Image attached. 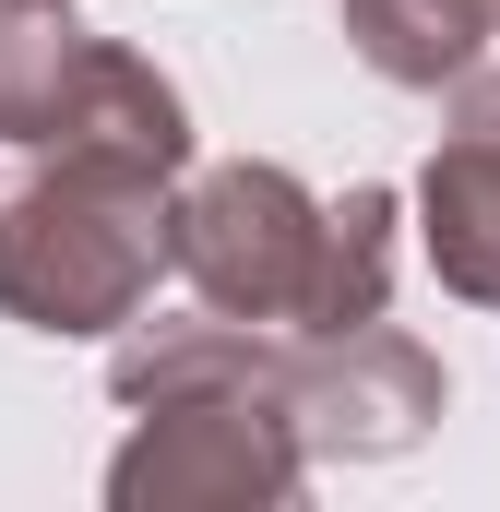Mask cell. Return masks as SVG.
<instances>
[{"label": "cell", "instance_id": "8992f818", "mask_svg": "<svg viewBox=\"0 0 500 512\" xmlns=\"http://www.w3.org/2000/svg\"><path fill=\"white\" fill-rule=\"evenodd\" d=\"M417 215H429L441 286L500 310V72H453V131L417 179Z\"/></svg>", "mask_w": 500, "mask_h": 512}, {"label": "cell", "instance_id": "6da1fadb", "mask_svg": "<svg viewBox=\"0 0 500 512\" xmlns=\"http://www.w3.org/2000/svg\"><path fill=\"white\" fill-rule=\"evenodd\" d=\"M120 405L143 417L108 465L120 512H250V501H298L310 441L286 417V334H250L227 310L203 322H155L108 358Z\"/></svg>", "mask_w": 500, "mask_h": 512}, {"label": "cell", "instance_id": "ba28073f", "mask_svg": "<svg viewBox=\"0 0 500 512\" xmlns=\"http://www.w3.org/2000/svg\"><path fill=\"white\" fill-rule=\"evenodd\" d=\"M489 12H500V0H489Z\"/></svg>", "mask_w": 500, "mask_h": 512}, {"label": "cell", "instance_id": "3957f363", "mask_svg": "<svg viewBox=\"0 0 500 512\" xmlns=\"http://www.w3.org/2000/svg\"><path fill=\"white\" fill-rule=\"evenodd\" d=\"M167 191L120 155L0 143V310L24 334H120L167 262Z\"/></svg>", "mask_w": 500, "mask_h": 512}, {"label": "cell", "instance_id": "7a4b0ae2", "mask_svg": "<svg viewBox=\"0 0 500 512\" xmlns=\"http://www.w3.org/2000/svg\"><path fill=\"white\" fill-rule=\"evenodd\" d=\"M167 262L191 274L203 310L250 334H358L393 298V191L322 203L310 179L239 155L167 191Z\"/></svg>", "mask_w": 500, "mask_h": 512}, {"label": "cell", "instance_id": "277c9868", "mask_svg": "<svg viewBox=\"0 0 500 512\" xmlns=\"http://www.w3.org/2000/svg\"><path fill=\"white\" fill-rule=\"evenodd\" d=\"M0 143L120 155V167L179 179L191 167V108L143 48L84 36L72 0H0Z\"/></svg>", "mask_w": 500, "mask_h": 512}, {"label": "cell", "instance_id": "52a82bcc", "mask_svg": "<svg viewBox=\"0 0 500 512\" xmlns=\"http://www.w3.org/2000/svg\"><path fill=\"white\" fill-rule=\"evenodd\" d=\"M489 0H346V36H358V60H370L381 84H453V72H477V48H489Z\"/></svg>", "mask_w": 500, "mask_h": 512}, {"label": "cell", "instance_id": "5b68a950", "mask_svg": "<svg viewBox=\"0 0 500 512\" xmlns=\"http://www.w3.org/2000/svg\"><path fill=\"white\" fill-rule=\"evenodd\" d=\"M453 405L441 358L393 322H358V334H286V417L310 453H346V465H381V453H417L429 417Z\"/></svg>", "mask_w": 500, "mask_h": 512}]
</instances>
